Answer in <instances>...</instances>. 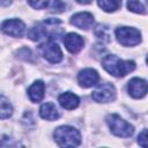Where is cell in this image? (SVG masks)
I'll return each mask as SVG.
<instances>
[{"instance_id":"1","label":"cell","mask_w":148,"mask_h":148,"mask_svg":"<svg viewBox=\"0 0 148 148\" xmlns=\"http://www.w3.org/2000/svg\"><path fill=\"white\" fill-rule=\"evenodd\" d=\"M60 24L61 21L58 18H47L32 27L28 31V37L31 40L37 42L42 38H47L46 36H49V40H53L58 35L61 34V29L59 28Z\"/></svg>"},{"instance_id":"2","label":"cell","mask_w":148,"mask_h":148,"mask_svg":"<svg viewBox=\"0 0 148 148\" xmlns=\"http://www.w3.org/2000/svg\"><path fill=\"white\" fill-rule=\"evenodd\" d=\"M103 68L116 77H123L126 74L135 69V62L133 60H123L114 54H108L102 60Z\"/></svg>"},{"instance_id":"3","label":"cell","mask_w":148,"mask_h":148,"mask_svg":"<svg viewBox=\"0 0 148 148\" xmlns=\"http://www.w3.org/2000/svg\"><path fill=\"white\" fill-rule=\"evenodd\" d=\"M53 139L60 147H77L81 143L80 132L72 126H59L53 132Z\"/></svg>"},{"instance_id":"4","label":"cell","mask_w":148,"mask_h":148,"mask_svg":"<svg viewBox=\"0 0 148 148\" xmlns=\"http://www.w3.org/2000/svg\"><path fill=\"white\" fill-rule=\"evenodd\" d=\"M105 120H106V123H108V125L110 127V131L116 136L130 138L134 133L133 125H131L130 123H127L126 120H124L119 114H116V113L108 114L106 118H105Z\"/></svg>"},{"instance_id":"5","label":"cell","mask_w":148,"mask_h":148,"mask_svg":"<svg viewBox=\"0 0 148 148\" xmlns=\"http://www.w3.org/2000/svg\"><path fill=\"white\" fill-rule=\"evenodd\" d=\"M117 40L124 46H135L141 42V32L131 27H119L114 31Z\"/></svg>"},{"instance_id":"6","label":"cell","mask_w":148,"mask_h":148,"mask_svg":"<svg viewBox=\"0 0 148 148\" xmlns=\"http://www.w3.org/2000/svg\"><path fill=\"white\" fill-rule=\"evenodd\" d=\"M39 52L47 61H50L52 64H58L62 60L61 49L53 40H47V42L42 43L39 45Z\"/></svg>"},{"instance_id":"7","label":"cell","mask_w":148,"mask_h":148,"mask_svg":"<svg viewBox=\"0 0 148 148\" xmlns=\"http://www.w3.org/2000/svg\"><path fill=\"white\" fill-rule=\"evenodd\" d=\"M91 97L95 102L98 103L112 102L116 98V88L111 83H102L92 91Z\"/></svg>"},{"instance_id":"8","label":"cell","mask_w":148,"mask_h":148,"mask_svg":"<svg viewBox=\"0 0 148 148\" xmlns=\"http://www.w3.org/2000/svg\"><path fill=\"white\" fill-rule=\"evenodd\" d=\"M1 30L12 37H22L24 31H25V24L18 20V18H12V20H6L2 25Z\"/></svg>"},{"instance_id":"9","label":"cell","mask_w":148,"mask_h":148,"mask_svg":"<svg viewBox=\"0 0 148 148\" xmlns=\"http://www.w3.org/2000/svg\"><path fill=\"white\" fill-rule=\"evenodd\" d=\"M127 90L133 98H142L147 94V81L141 77H133L128 81Z\"/></svg>"},{"instance_id":"10","label":"cell","mask_w":148,"mask_h":148,"mask_svg":"<svg viewBox=\"0 0 148 148\" xmlns=\"http://www.w3.org/2000/svg\"><path fill=\"white\" fill-rule=\"evenodd\" d=\"M99 80V75L94 68H84L77 74V82L83 88H89L97 84Z\"/></svg>"},{"instance_id":"11","label":"cell","mask_w":148,"mask_h":148,"mask_svg":"<svg viewBox=\"0 0 148 148\" xmlns=\"http://www.w3.org/2000/svg\"><path fill=\"white\" fill-rule=\"evenodd\" d=\"M71 24L75 25L79 29L88 30L94 24V16H92V14H90L88 12L76 13L71 17Z\"/></svg>"},{"instance_id":"12","label":"cell","mask_w":148,"mask_h":148,"mask_svg":"<svg viewBox=\"0 0 148 148\" xmlns=\"http://www.w3.org/2000/svg\"><path fill=\"white\" fill-rule=\"evenodd\" d=\"M64 44L71 53H77L82 50L84 45V40L80 35L69 32L64 37Z\"/></svg>"},{"instance_id":"13","label":"cell","mask_w":148,"mask_h":148,"mask_svg":"<svg viewBox=\"0 0 148 148\" xmlns=\"http://www.w3.org/2000/svg\"><path fill=\"white\" fill-rule=\"evenodd\" d=\"M58 102L59 104L66 109V110H73V109H76L80 104V98L77 95L71 92V91H66V92H62L61 95H59L58 97Z\"/></svg>"},{"instance_id":"14","label":"cell","mask_w":148,"mask_h":148,"mask_svg":"<svg viewBox=\"0 0 148 148\" xmlns=\"http://www.w3.org/2000/svg\"><path fill=\"white\" fill-rule=\"evenodd\" d=\"M44 91H45V84L42 80L35 81L28 89V95L31 102L38 103L44 98Z\"/></svg>"},{"instance_id":"15","label":"cell","mask_w":148,"mask_h":148,"mask_svg":"<svg viewBox=\"0 0 148 148\" xmlns=\"http://www.w3.org/2000/svg\"><path fill=\"white\" fill-rule=\"evenodd\" d=\"M39 114L43 119H46V120H50V121L58 119L59 116H60L59 110L57 109L56 104H53L51 102L42 104V106L39 109Z\"/></svg>"},{"instance_id":"16","label":"cell","mask_w":148,"mask_h":148,"mask_svg":"<svg viewBox=\"0 0 148 148\" xmlns=\"http://www.w3.org/2000/svg\"><path fill=\"white\" fill-rule=\"evenodd\" d=\"M13 114V106L8 98L0 94V119H7Z\"/></svg>"},{"instance_id":"17","label":"cell","mask_w":148,"mask_h":148,"mask_svg":"<svg viewBox=\"0 0 148 148\" xmlns=\"http://www.w3.org/2000/svg\"><path fill=\"white\" fill-rule=\"evenodd\" d=\"M98 6L106 13H113L121 6V0H97Z\"/></svg>"},{"instance_id":"18","label":"cell","mask_w":148,"mask_h":148,"mask_svg":"<svg viewBox=\"0 0 148 148\" xmlns=\"http://www.w3.org/2000/svg\"><path fill=\"white\" fill-rule=\"evenodd\" d=\"M127 8L131 12L136 13V14H146V8L139 0H128L127 1Z\"/></svg>"},{"instance_id":"19","label":"cell","mask_w":148,"mask_h":148,"mask_svg":"<svg viewBox=\"0 0 148 148\" xmlns=\"http://www.w3.org/2000/svg\"><path fill=\"white\" fill-rule=\"evenodd\" d=\"M28 3L35 9H44L49 6L50 0H27Z\"/></svg>"},{"instance_id":"20","label":"cell","mask_w":148,"mask_h":148,"mask_svg":"<svg viewBox=\"0 0 148 148\" xmlns=\"http://www.w3.org/2000/svg\"><path fill=\"white\" fill-rule=\"evenodd\" d=\"M50 8H51V12L53 13H61L66 9V5L61 0H52Z\"/></svg>"},{"instance_id":"21","label":"cell","mask_w":148,"mask_h":148,"mask_svg":"<svg viewBox=\"0 0 148 148\" xmlns=\"http://www.w3.org/2000/svg\"><path fill=\"white\" fill-rule=\"evenodd\" d=\"M147 130H143L139 135H138V143L141 146V147H143V148H146L147 147Z\"/></svg>"},{"instance_id":"22","label":"cell","mask_w":148,"mask_h":148,"mask_svg":"<svg viewBox=\"0 0 148 148\" xmlns=\"http://www.w3.org/2000/svg\"><path fill=\"white\" fill-rule=\"evenodd\" d=\"M13 145H14V142H13V140H12L9 136L3 135V134H1V135H0V147H5V146H13Z\"/></svg>"},{"instance_id":"23","label":"cell","mask_w":148,"mask_h":148,"mask_svg":"<svg viewBox=\"0 0 148 148\" xmlns=\"http://www.w3.org/2000/svg\"><path fill=\"white\" fill-rule=\"evenodd\" d=\"M12 3V0H0V6H8Z\"/></svg>"},{"instance_id":"24","label":"cell","mask_w":148,"mask_h":148,"mask_svg":"<svg viewBox=\"0 0 148 148\" xmlns=\"http://www.w3.org/2000/svg\"><path fill=\"white\" fill-rule=\"evenodd\" d=\"M79 3H82V5H88V3H90L92 0H76Z\"/></svg>"}]
</instances>
